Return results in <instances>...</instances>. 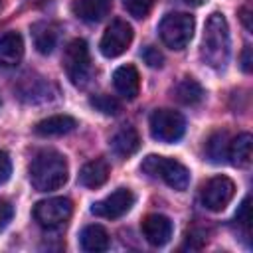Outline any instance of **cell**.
Returning <instances> with one entry per match:
<instances>
[{
	"label": "cell",
	"instance_id": "4dcf8cb0",
	"mask_svg": "<svg viewBox=\"0 0 253 253\" xmlns=\"http://www.w3.org/2000/svg\"><path fill=\"white\" fill-rule=\"evenodd\" d=\"M184 2H188L190 6H200V4H204L206 0H184Z\"/></svg>",
	"mask_w": 253,
	"mask_h": 253
},
{
	"label": "cell",
	"instance_id": "d6986e66",
	"mask_svg": "<svg viewBox=\"0 0 253 253\" xmlns=\"http://www.w3.org/2000/svg\"><path fill=\"white\" fill-rule=\"evenodd\" d=\"M32 38H34V45L40 53L47 55L53 51L55 43H57V30L53 24L49 22H36L32 26Z\"/></svg>",
	"mask_w": 253,
	"mask_h": 253
},
{
	"label": "cell",
	"instance_id": "7a4b0ae2",
	"mask_svg": "<svg viewBox=\"0 0 253 253\" xmlns=\"http://www.w3.org/2000/svg\"><path fill=\"white\" fill-rule=\"evenodd\" d=\"M202 59L213 69H223L229 59V28L223 14L213 12L204 28L202 36Z\"/></svg>",
	"mask_w": 253,
	"mask_h": 253
},
{
	"label": "cell",
	"instance_id": "44dd1931",
	"mask_svg": "<svg viewBox=\"0 0 253 253\" xmlns=\"http://www.w3.org/2000/svg\"><path fill=\"white\" fill-rule=\"evenodd\" d=\"M172 93H174L176 101H180L182 105H198L204 99V87L192 77L180 79Z\"/></svg>",
	"mask_w": 253,
	"mask_h": 253
},
{
	"label": "cell",
	"instance_id": "ac0fdd59",
	"mask_svg": "<svg viewBox=\"0 0 253 253\" xmlns=\"http://www.w3.org/2000/svg\"><path fill=\"white\" fill-rule=\"evenodd\" d=\"M109 172H111V168L103 158L91 160L79 170V184L85 188H99L107 182Z\"/></svg>",
	"mask_w": 253,
	"mask_h": 253
},
{
	"label": "cell",
	"instance_id": "3957f363",
	"mask_svg": "<svg viewBox=\"0 0 253 253\" xmlns=\"http://www.w3.org/2000/svg\"><path fill=\"white\" fill-rule=\"evenodd\" d=\"M140 170L146 172L148 176L164 180L170 188H174L178 192H182V190H186L190 186V170L182 162H178L174 158L150 154V156H146L142 160Z\"/></svg>",
	"mask_w": 253,
	"mask_h": 253
},
{
	"label": "cell",
	"instance_id": "4316f807",
	"mask_svg": "<svg viewBox=\"0 0 253 253\" xmlns=\"http://www.w3.org/2000/svg\"><path fill=\"white\" fill-rule=\"evenodd\" d=\"M12 174V162H10V156L8 152L0 150V184H4Z\"/></svg>",
	"mask_w": 253,
	"mask_h": 253
},
{
	"label": "cell",
	"instance_id": "f1b7e54d",
	"mask_svg": "<svg viewBox=\"0 0 253 253\" xmlns=\"http://www.w3.org/2000/svg\"><path fill=\"white\" fill-rule=\"evenodd\" d=\"M239 16H241L243 26H245L247 30H251V28H253V26H251V2H247V4L239 10Z\"/></svg>",
	"mask_w": 253,
	"mask_h": 253
},
{
	"label": "cell",
	"instance_id": "8992f818",
	"mask_svg": "<svg viewBox=\"0 0 253 253\" xmlns=\"http://www.w3.org/2000/svg\"><path fill=\"white\" fill-rule=\"evenodd\" d=\"M148 126H150V134H152L154 140L176 142V140H180L184 136L186 121L174 109H156L150 115Z\"/></svg>",
	"mask_w": 253,
	"mask_h": 253
},
{
	"label": "cell",
	"instance_id": "277c9868",
	"mask_svg": "<svg viewBox=\"0 0 253 253\" xmlns=\"http://www.w3.org/2000/svg\"><path fill=\"white\" fill-rule=\"evenodd\" d=\"M160 40L170 49H184L194 36V18L184 12L166 14L158 26Z\"/></svg>",
	"mask_w": 253,
	"mask_h": 253
},
{
	"label": "cell",
	"instance_id": "484cf974",
	"mask_svg": "<svg viewBox=\"0 0 253 253\" xmlns=\"http://www.w3.org/2000/svg\"><path fill=\"white\" fill-rule=\"evenodd\" d=\"M235 221H237L241 227L249 229V221H251V215H249V198H245V200L241 202V206H239V210H237V213H235Z\"/></svg>",
	"mask_w": 253,
	"mask_h": 253
},
{
	"label": "cell",
	"instance_id": "ffe728a7",
	"mask_svg": "<svg viewBox=\"0 0 253 253\" xmlns=\"http://www.w3.org/2000/svg\"><path fill=\"white\" fill-rule=\"evenodd\" d=\"M251 148H253V136L249 132H241L233 140H229L227 158H231V164L235 166H247L251 162Z\"/></svg>",
	"mask_w": 253,
	"mask_h": 253
},
{
	"label": "cell",
	"instance_id": "7c38bea8",
	"mask_svg": "<svg viewBox=\"0 0 253 253\" xmlns=\"http://www.w3.org/2000/svg\"><path fill=\"white\" fill-rule=\"evenodd\" d=\"M113 83H115V89L119 91V95L130 101V99H134L138 95L140 75H138V71H136L134 65L126 63V65L117 67V71L113 75Z\"/></svg>",
	"mask_w": 253,
	"mask_h": 253
},
{
	"label": "cell",
	"instance_id": "cb8c5ba5",
	"mask_svg": "<svg viewBox=\"0 0 253 253\" xmlns=\"http://www.w3.org/2000/svg\"><path fill=\"white\" fill-rule=\"evenodd\" d=\"M152 4H154V0H123L125 10H126L132 18H136V20L146 18L148 12L152 10Z\"/></svg>",
	"mask_w": 253,
	"mask_h": 253
},
{
	"label": "cell",
	"instance_id": "603a6c76",
	"mask_svg": "<svg viewBox=\"0 0 253 253\" xmlns=\"http://www.w3.org/2000/svg\"><path fill=\"white\" fill-rule=\"evenodd\" d=\"M89 103H91V107H95V109L101 111L103 115H119V111H121V103H119L113 95L101 93V95L91 97Z\"/></svg>",
	"mask_w": 253,
	"mask_h": 253
},
{
	"label": "cell",
	"instance_id": "5b68a950",
	"mask_svg": "<svg viewBox=\"0 0 253 253\" xmlns=\"http://www.w3.org/2000/svg\"><path fill=\"white\" fill-rule=\"evenodd\" d=\"M63 67L73 85H87L91 77V57L85 40H73L67 43L63 53Z\"/></svg>",
	"mask_w": 253,
	"mask_h": 253
},
{
	"label": "cell",
	"instance_id": "d4e9b609",
	"mask_svg": "<svg viewBox=\"0 0 253 253\" xmlns=\"http://www.w3.org/2000/svg\"><path fill=\"white\" fill-rule=\"evenodd\" d=\"M140 55H142V59H144V63H146L148 67H162V63H164V55H162L160 49L154 47V45H146V47L140 51Z\"/></svg>",
	"mask_w": 253,
	"mask_h": 253
},
{
	"label": "cell",
	"instance_id": "7402d4cb",
	"mask_svg": "<svg viewBox=\"0 0 253 253\" xmlns=\"http://www.w3.org/2000/svg\"><path fill=\"white\" fill-rule=\"evenodd\" d=\"M227 150H229V136H227V132H225V130L213 132V134L210 136L208 148H206L208 158H210L211 162H215V164H221V162L227 160Z\"/></svg>",
	"mask_w": 253,
	"mask_h": 253
},
{
	"label": "cell",
	"instance_id": "9c48e42d",
	"mask_svg": "<svg viewBox=\"0 0 253 253\" xmlns=\"http://www.w3.org/2000/svg\"><path fill=\"white\" fill-rule=\"evenodd\" d=\"M132 42V28L125 20H113L111 26L105 30L99 49L105 57H119L128 49Z\"/></svg>",
	"mask_w": 253,
	"mask_h": 253
},
{
	"label": "cell",
	"instance_id": "5bb4252c",
	"mask_svg": "<svg viewBox=\"0 0 253 253\" xmlns=\"http://www.w3.org/2000/svg\"><path fill=\"white\" fill-rule=\"evenodd\" d=\"M113 0H75L71 10L83 22H101L111 12Z\"/></svg>",
	"mask_w": 253,
	"mask_h": 253
},
{
	"label": "cell",
	"instance_id": "8fae6325",
	"mask_svg": "<svg viewBox=\"0 0 253 253\" xmlns=\"http://www.w3.org/2000/svg\"><path fill=\"white\" fill-rule=\"evenodd\" d=\"M142 235L144 239L154 245V247H160V245H166L172 237V221L162 215V213H150L142 219Z\"/></svg>",
	"mask_w": 253,
	"mask_h": 253
},
{
	"label": "cell",
	"instance_id": "e0dca14e",
	"mask_svg": "<svg viewBox=\"0 0 253 253\" xmlns=\"http://www.w3.org/2000/svg\"><path fill=\"white\" fill-rule=\"evenodd\" d=\"M75 126H77V121L73 117H69V115H53V117H47V119L40 121L34 126V130L40 136H61V134L71 132Z\"/></svg>",
	"mask_w": 253,
	"mask_h": 253
},
{
	"label": "cell",
	"instance_id": "52a82bcc",
	"mask_svg": "<svg viewBox=\"0 0 253 253\" xmlns=\"http://www.w3.org/2000/svg\"><path fill=\"white\" fill-rule=\"evenodd\" d=\"M71 200L67 198H47L34 206V217L36 221L45 229H55L63 225L71 215Z\"/></svg>",
	"mask_w": 253,
	"mask_h": 253
},
{
	"label": "cell",
	"instance_id": "4fadbf2b",
	"mask_svg": "<svg viewBox=\"0 0 253 253\" xmlns=\"http://www.w3.org/2000/svg\"><path fill=\"white\" fill-rule=\"evenodd\" d=\"M24 55V40L18 32H8L0 38V67H14Z\"/></svg>",
	"mask_w": 253,
	"mask_h": 253
},
{
	"label": "cell",
	"instance_id": "9a60e30c",
	"mask_svg": "<svg viewBox=\"0 0 253 253\" xmlns=\"http://www.w3.org/2000/svg\"><path fill=\"white\" fill-rule=\"evenodd\" d=\"M140 146V138H138V132L134 126L126 125L123 128H119L113 138H111V148L117 156H123V158H128L130 154H134Z\"/></svg>",
	"mask_w": 253,
	"mask_h": 253
},
{
	"label": "cell",
	"instance_id": "1f68e13d",
	"mask_svg": "<svg viewBox=\"0 0 253 253\" xmlns=\"http://www.w3.org/2000/svg\"><path fill=\"white\" fill-rule=\"evenodd\" d=\"M0 6H2V0H0Z\"/></svg>",
	"mask_w": 253,
	"mask_h": 253
},
{
	"label": "cell",
	"instance_id": "30bf717a",
	"mask_svg": "<svg viewBox=\"0 0 253 253\" xmlns=\"http://www.w3.org/2000/svg\"><path fill=\"white\" fill-rule=\"evenodd\" d=\"M134 204V194L128 188H119L113 194H109L107 198L95 202L91 206V213L105 217V219H117L121 215H125Z\"/></svg>",
	"mask_w": 253,
	"mask_h": 253
},
{
	"label": "cell",
	"instance_id": "83f0119b",
	"mask_svg": "<svg viewBox=\"0 0 253 253\" xmlns=\"http://www.w3.org/2000/svg\"><path fill=\"white\" fill-rule=\"evenodd\" d=\"M12 215H14V210H12L10 202H6V200L0 198V231L10 223Z\"/></svg>",
	"mask_w": 253,
	"mask_h": 253
},
{
	"label": "cell",
	"instance_id": "ba28073f",
	"mask_svg": "<svg viewBox=\"0 0 253 253\" xmlns=\"http://www.w3.org/2000/svg\"><path fill=\"white\" fill-rule=\"evenodd\" d=\"M235 184L227 176H213L202 186L200 200L210 211H221L233 198Z\"/></svg>",
	"mask_w": 253,
	"mask_h": 253
},
{
	"label": "cell",
	"instance_id": "f546056e",
	"mask_svg": "<svg viewBox=\"0 0 253 253\" xmlns=\"http://www.w3.org/2000/svg\"><path fill=\"white\" fill-rule=\"evenodd\" d=\"M241 69H243L245 73L251 71V47H249V45H245V49H243V53H241Z\"/></svg>",
	"mask_w": 253,
	"mask_h": 253
},
{
	"label": "cell",
	"instance_id": "2e32d148",
	"mask_svg": "<svg viewBox=\"0 0 253 253\" xmlns=\"http://www.w3.org/2000/svg\"><path fill=\"white\" fill-rule=\"evenodd\" d=\"M79 241H81V249L83 251H89V253L107 251L109 245H111V237H109L107 229L103 225H99V223H93V225L83 227V231L79 235Z\"/></svg>",
	"mask_w": 253,
	"mask_h": 253
},
{
	"label": "cell",
	"instance_id": "6da1fadb",
	"mask_svg": "<svg viewBox=\"0 0 253 253\" xmlns=\"http://www.w3.org/2000/svg\"><path fill=\"white\" fill-rule=\"evenodd\" d=\"M67 160L57 150H40L30 164V182L38 192L59 190L67 182Z\"/></svg>",
	"mask_w": 253,
	"mask_h": 253
}]
</instances>
